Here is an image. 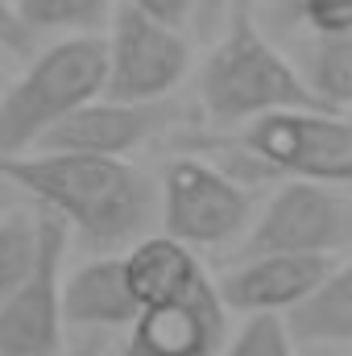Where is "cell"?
Segmentation results:
<instances>
[{
	"mask_svg": "<svg viewBox=\"0 0 352 356\" xmlns=\"http://www.w3.org/2000/svg\"><path fill=\"white\" fill-rule=\"evenodd\" d=\"M352 245V195L332 182L290 178L257 211L241 257L265 253H298V257H332Z\"/></svg>",
	"mask_w": 352,
	"mask_h": 356,
	"instance_id": "8992f818",
	"label": "cell"
},
{
	"mask_svg": "<svg viewBox=\"0 0 352 356\" xmlns=\"http://www.w3.org/2000/svg\"><path fill=\"white\" fill-rule=\"evenodd\" d=\"M220 356H294L286 315H245Z\"/></svg>",
	"mask_w": 352,
	"mask_h": 356,
	"instance_id": "ac0fdd59",
	"label": "cell"
},
{
	"mask_svg": "<svg viewBox=\"0 0 352 356\" xmlns=\"http://www.w3.org/2000/svg\"><path fill=\"white\" fill-rule=\"evenodd\" d=\"M228 344V307L216 277H203L182 302L150 307L129 327L120 356H220Z\"/></svg>",
	"mask_w": 352,
	"mask_h": 356,
	"instance_id": "30bf717a",
	"label": "cell"
},
{
	"mask_svg": "<svg viewBox=\"0 0 352 356\" xmlns=\"http://www.w3.org/2000/svg\"><path fill=\"white\" fill-rule=\"evenodd\" d=\"M21 203H25V199H21V195H17V191H13V186H8V182L0 178V220H4V216H8L13 207H21Z\"/></svg>",
	"mask_w": 352,
	"mask_h": 356,
	"instance_id": "7402d4cb",
	"label": "cell"
},
{
	"mask_svg": "<svg viewBox=\"0 0 352 356\" xmlns=\"http://www.w3.org/2000/svg\"><path fill=\"white\" fill-rule=\"evenodd\" d=\"M303 17L319 38L352 33V0H303Z\"/></svg>",
	"mask_w": 352,
	"mask_h": 356,
	"instance_id": "d6986e66",
	"label": "cell"
},
{
	"mask_svg": "<svg viewBox=\"0 0 352 356\" xmlns=\"http://www.w3.org/2000/svg\"><path fill=\"white\" fill-rule=\"evenodd\" d=\"M349 104H352V99H349Z\"/></svg>",
	"mask_w": 352,
	"mask_h": 356,
	"instance_id": "d4e9b609",
	"label": "cell"
},
{
	"mask_svg": "<svg viewBox=\"0 0 352 356\" xmlns=\"http://www.w3.org/2000/svg\"><path fill=\"white\" fill-rule=\"evenodd\" d=\"M38 241H42V211L33 203H21L0 220V311L38 266Z\"/></svg>",
	"mask_w": 352,
	"mask_h": 356,
	"instance_id": "2e32d148",
	"label": "cell"
},
{
	"mask_svg": "<svg viewBox=\"0 0 352 356\" xmlns=\"http://www.w3.org/2000/svg\"><path fill=\"white\" fill-rule=\"evenodd\" d=\"M0 178L25 203L58 216L71 236L95 249V257L137 245L158 211L150 178L129 162L33 149L21 158H0Z\"/></svg>",
	"mask_w": 352,
	"mask_h": 356,
	"instance_id": "6da1fadb",
	"label": "cell"
},
{
	"mask_svg": "<svg viewBox=\"0 0 352 356\" xmlns=\"http://www.w3.org/2000/svg\"><path fill=\"white\" fill-rule=\"evenodd\" d=\"M336 269L332 257H298V253H265L237 257L224 277H216L220 302L228 315H290L303 307L319 282Z\"/></svg>",
	"mask_w": 352,
	"mask_h": 356,
	"instance_id": "8fae6325",
	"label": "cell"
},
{
	"mask_svg": "<svg viewBox=\"0 0 352 356\" xmlns=\"http://www.w3.org/2000/svg\"><path fill=\"white\" fill-rule=\"evenodd\" d=\"M116 4H129L137 13H150V17H158V21L175 25V29H182L186 17L199 8V0H116Z\"/></svg>",
	"mask_w": 352,
	"mask_h": 356,
	"instance_id": "ffe728a7",
	"label": "cell"
},
{
	"mask_svg": "<svg viewBox=\"0 0 352 356\" xmlns=\"http://www.w3.org/2000/svg\"><path fill=\"white\" fill-rule=\"evenodd\" d=\"M203 112L224 129H245L269 112H332L298 75V67L269 42L253 8L237 4L224 38L199 71Z\"/></svg>",
	"mask_w": 352,
	"mask_h": 356,
	"instance_id": "7a4b0ae2",
	"label": "cell"
},
{
	"mask_svg": "<svg viewBox=\"0 0 352 356\" xmlns=\"http://www.w3.org/2000/svg\"><path fill=\"white\" fill-rule=\"evenodd\" d=\"M0 50H8V54H25L29 50V33L17 21L13 0H0Z\"/></svg>",
	"mask_w": 352,
	"mask_h": 356,
	"instance_id": "44dd1931",
	"label": "cell"
},
{
	"mask_svg": "<svg viewBox=\"0 0 352 356\" xmlns=\"http://www.w3.org/2000/svg\"><path fill=\"white\" fill-rule=\"evenodd\" d=\"M332 186H352V162H349V166H344L336 178H332Z\"/></svg>",
	"mask_w": 352,
	"mask_h": 356,
	"instance_id": "603a6c76",
	"label": "cell"
},
{
	"mask_svg": "<svg viewBox=\"0 0 352 356\" xmlns=\"http://www.w3.org/2000/svg\"><path fill=\"white\" fill-rule=\"evenodd\" d=\"M141 307L129 294L120 253H99L63 277L67 327H133Z\"/></svg>",
	"mask_w": 352,
	"mask_h": 356,
	"instance_id": "7c38bea8",
	"label": "cell"
},
{
	"mask_svg": "<svg viewBox=\"0 0 352 356\" xmlns=\"http://www.w3.org/2000/svg\"><path fill=\"white\" fill-rule=\"evenodd\" d=\"M120 266H125V282H129V294L141 311L150 307H166V302H182L203 277L207 269L199 266V257L170 241L166 232L162 236H141L137 245H129L120 253Z\"/></svg>",
	"mask_w": 352,
	"mask_h": 356,
	"instance_id": "4fadbf2b",
	"label": "cell"
},
{
	"mask_svg": "<svg viewBox=\"0 0 352 356\" xmlns=\"http://www.w3.org/2000/svg\"><path fill=\"white\" fill-rule=\"evenodd\" d=\"M307 83H311V91L332 112H340L349 104L352 99V33H344V38H319V50H315Z\"/></svg>",
	"mask_w": 352,
	"mask_h": 356,
	"instance_id": "e0dca14e",
	"label": "cell"
},
{
	"mask_svg": "<svg viewBox=\"0 0 352 356\" xmlns=\"http://www.w3.org/2000/svg\"><path fill=\"white\" fill-rule=\"evenodd\" d=\"M108 83L104 33L50 42L13 88L0 95V158H21L42 145L50 129L95 104Z\"/></svg>",
	"mask_w": 352,
	"mask_h": 356,
	"instance_id": "3957f363",
	"label": "cell"
},
{
	"mask_svg": "<svg viewBox=\"0 0 352 356\" xmlns=\"http://www.w3.org/2000/svg\"><path fill=\"white\" fill-rule=\"evenodd\" d=\"M199 4H203V8H216V4H220V0H199Z\"/></svg>",
	"mask_w": 352,
	"mask_h": 356,
	"instance_id": "cb8c5ba5",
	"label": "cell"
},
{
	"mask_svg": "<svg viewBox=\"0 0 352 356\" xmlns=\"http://www.w3.org/2000/svg\"><path fill=\"white\" fill-rule=\"evenodd\" d=\"M178 120L175 104H116V99H95L67 116L58 129L42 137V154H79V158H108L125 162L137 145L154 141Z\"/></svg>",
	"mask_w": 352,
	"mask_h": 356,
	"instance_id": "9c48e42d",
	"label": "cell"
},
{
	"mask_svg": "<svg viewBox=\"0 0 352 356\" xmlns=\"http://www.w3.org/2000/svg\"><path fill=\"white\" fill-rule=\"evenodd\" d=\"M17 21L25 25V33H67V38H83V33H104L112 21L116 0H13Z\"/></svg>",
	"mask_w": 352,
	"mask_h": 356,
	"instance_id": "9a60e30c",
	"label": "cell"
},
{
	"mask_svg": "<svg viewBox=\"0 0 352 356\" xmlns=\"http://www.w3.org/2000/svg\"><path fill=\"white\" fill-rule=\"evenodd\" d=\"M286 323L294 344H352V257L332 269Z\"/></svg>",
	"mask_w": 352,
	"mask_h": 356,
	"instance_id": "5bb4252c",
	"label": "cell"
},
{
	"mask_svg": "<svg viewBox=\"0 0 352 356\" xmlns=\"http://www.w3.org/2000/svg\"><path fill=\"white\" fill-rule=\"evenodd\" d=\"M158 216L166 224V236L195 253L237 241L253 216V195L224 166L199 154H178L162 175Z\"/></svg>",
	"mask_w": 352,
	"mask_h": 356,
	"instance_id": "277c9868",
	"label": "cell"
},
{
	"mask_svg": "<svg viewBox=\"0 0 352 356\" xmlns=\"http://www.w3.org/2000/svg\"><path fill=\"white\" fill-rule=\"evenodd\" d=\"M237 145L269 170L332 182L352 162V120L340 112H269L237 129Z\"/></svg>",
	"mask_w": 352,
	"mask_h": 356,
	"instance_id": "ba28073f",
	"label": "cell"
},
{
	"mask_svg": "<svg viewBox=\"0 0 352 356\" xmlns=\"http://www.w3.org/2000/svg\"><path fill=\"white\" fill-rule=\"evenodd\" d=\"M108 46V83L104 99L116 104H166L191 75V42L182 29L137 13L129 4L112 8L104 29Z\"/></svg>",
	"mask_w": 352,
	"mask_h": 356,
	"instance_id": "5b68a950",
	"label": "cell"
},
{
	"mask_svg": "<svg viewBox=\"0 0 352 356\" xmlns=\"http://www.w3.org/2000/svg\"><path fill=\"white\" fill-rule=\"evenodd\" d=\"M67 249H71V228L58 216L42 211L38 266L0 311V356H67V319H63Z\"/></svg>",
	"mask_w": 352,
	"mask_h": 356,
	"instance_id": "52a82bcc",
	"label": "cell"
}]
</instances>
